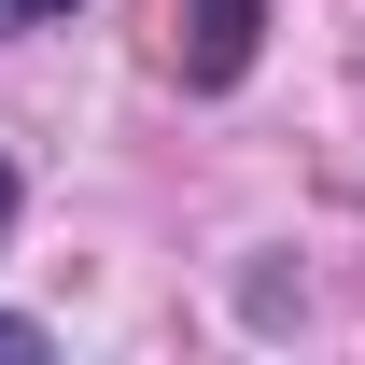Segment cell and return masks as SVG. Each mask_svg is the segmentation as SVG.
Here are the masks:
<instances>
[{
  "instance_id": "obj_1",
  "label": "cell",
  "mask_w": 365,
  "mask_h": 365,
  "mask_svg": "<svg viewBox=\"0 0 365 365\" xmlns=\"http://www.w3.org/2000/svg\"><path fill=\"white\" fill-rule=\"evenodd\" d=\"M253 43H267V0H182V71L197 85H239Z\"/></svg>"
},
{
  "instance_id": "obj_2",
  "label": "cell",
  "mask_w": 365,
  "mask_h": 365,
  "mask_svg": "<svg viewBox=\"0 0 365 365\" xmlns=\"http://www.w3.org/2000/svg\"><path fill=\"white\" fill-rule=\"evenodd\" d=\"M0 14H71V0H0Z\"/></svg>"
},
{
  "instance_id": "obj_3",
  "label": "cell",
  "mask_w": 365,
  "mask_h": 365,
  "mask_svg": "<svg viewBox=\"0 0 365 365\" xmlns=\"http://www.w3.org/2000/svg\"><path fill=\"white\" fill-rule=\"evenodd\" d=\"M0 225H14V182H0Z\"/></svg>"
}]
</instances>
